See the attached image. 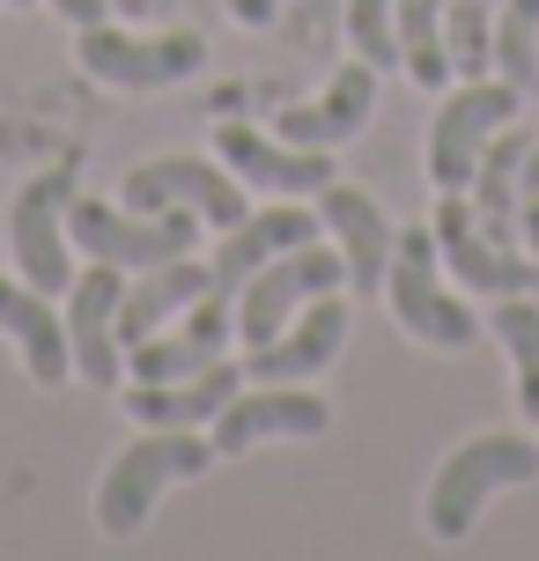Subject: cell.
Segmentation results:
<instances>
[{
  "mask_svg": "<svg viewBox=\"0 0 539 561\" xmlns=\"http://www.w3.org/2000/svg\"><path fill=\"white\" fill-rule=\"evenodd\" d=\"M74 193H82L74 170H37L23 193L8 199V259L45 296H59L74 280V266H67V207H74Z\"/></svg>",
  "mask_w": 539,
  "mask_h": 561,
  "instance_id": "52a82bcc",
  "label": "cell"
},
{
  "mask_svg": "<svg viewBox=\"0 0 539 561\" xmlns=\"http://www.w3.org/2000/svg\"><path fill=\"white\" fill-rule=\"evenodd\" d=\"M126 215H163V207H193L207 229H237L244 222V178L237 170H215L199 163V156H156L126 178V193H118Z\"/></svg>",
  "mask_w": 539,
  "mask_h": 561,
  "instance_id": "9c48e42d",
  "label": "cell"
},
{
  "mask_svg": "<svg viewBox=\"0 0 539 561\" xmlns=\"http://www.w3.org/2000/svg\"><path fill=\"white\" fill-rule=\"evenodd\" d=\"M118 296H126V266L96 259L89 274L67 280V347H74V377L112 392L126 363H118Z\"/></svg>",
  "mask_w": 539,
  "mask_h": 561,
  "instance_id": "7c38bea8",
  "label": "cell"
},
{
  "mask_svg": "<svg viewBox=\"0 0 539 561\" xmlns=\"http://www.w3.org/2000/svg\"><path fill=\"white\" fill-rule=\"evenodd\" d=\"M0 333L23 347V369L45 385V392H53V385H67L74 347H67V318L53 310V296H45V288L0 274Z\"/></svg>",
  "mask_w": 539,
  "mask_h": 561,
  "instance_id": "ac0fdd59",
  "label": "cell"
},
{
  "mask_svg": "<svg viewBox=\"0 0 539 561\" xmlns=\"http://www.w3.org/2000/svg\"><path fill=\"white\" fill-rule=\"evenodd\" d=\"M341 280H347L341 252L318 244V237H311V244H296V252H282V259H266V266L237 288V333H244V347H266V340L282 333L311 296L341 288Z\"/></svg>",
  "mask_w": 539,
  "mask_h": 561,
  "instance_id": "ba28073f",
  "label": "cell"
},
{
  "mask_svg": "<svg viewBox=\"0 0 539 561\" xmlns=\"http://www.w3.org/2000/svg\"><path fill=\"white\" fill-rule=\"evenodd\" d=\"M333 407L311 392V385H244L215 414V458H244L252 444H274V436H325Z\"/></svg>",
  "mask_w": 539,
  "mask_h": 561,
  "instance_id": "4fadbf2b",
  "label": "cell"
},
{
  "mask_svg": "<svg viewBox=\"0 0 539 561\" xmlns=\"http://www.w3.org/2000/svg\"><path fill=\"white\" fill-rule=\"evenodd\" d=\"M517 480H539V444L532 436H511V428H495V436H473V444H458L444 466H436V480H428V503H422V525L444 547H458V539L481 525V510L503 495V488H517Z\"/></svg>",
  "mask_w": 539,
  "mask_h": 561,
  "instance_id": "6da1fadb",
  "label": "cell"
},
{
  "mask_svg": "<svg viewBox=\"0 0 539 561\" xmlns=\"http://www.w3.org/2000/svg\"><path fill=\"white\" fill-rule=\"evenodd\" d=\"M369 112H377V67L355 53L347 67H333L325 96H311V104L274 118V134L296 140V148H341V140H355L369 126Z\"/></svg>",
  "mask_w": 539,
  "mask_h": 561,
  "instance_id": "2e32d148",
  "label": "cell"
},
{
  "mask_svg": "<svg viewBox=\"0 0 539 561\" xmlns=\"http://www.w3.org/2000/svg\"><path fill=\"white\" fill-rule=\"evenodd\" d=\"M525 112V89L517 82H466L458 96H444V112H436V126H428V178H436V193H466L473 185V170H481V148L511 118Z\"/></svg>",
  "mask_w": 539,
  "mask_h": 561,
  "instance_id": "8992f818",
  "label": "cell"
},
{
  "mask_svg": "<svg viewBox=\"0 0 539 561\" xmlns=\"http://www.w3.org/2000/svg\"><path fill=\"white\" fill-rule=\"evenodd\" d=\"M118 15H126V23H134V15H148V8H156V0H112Z\"/></svg>",
  "mask_w": 539,
  "mask_h": 561,
  "instance_id": "1f68e13d",
  "label": "cell"
},
{
  "mask_svg": "<svg viewBox=\"0 0 539 561\" xmlns=\"http://www.w3.org/2000/svg\"><path fill=\"white\" fill-rule=\"evenodd\" d=\"M74 59H82L89 82H104V89H171L207 67V45L193 30L141 37V30H118V23H89L74 30Z\"/></svg>",
  "mask_w": 539,
  "mask_h": 561,
  "instance_id": "277c9868",
  "label": "cell"
},
{
  "mask_svg": "<svg viewBox=\"0 0 539 561\" xmlns=\"http://www.w3.org/2000/svg\"><path fill=\"white\" fill-rule=\"evenodd\" d=\"M318 222L333 229V244H341V266H347V280L355 288H385V266H392V244H399V229L385 222V207L369 193H355V185H325L318 193Z\"/></svg>",
  "mask_w": 539,
  "mask_h": 561,
  "instance_id": "e0dca14e",
  "label": "cell"
},
{
  "mask_svg": "<svg viewBox=\"0 0 539 561\" xmlns=\"http://www.w3.org/2000/svg\"><path fill=\"white\" fill-rule=\"evenodd\" d=\"M341 15H347V0H296V37H303V53H325Z\"/></svg>",
  "mask_w": 539,
  "mask_h": 561,
  "instance_id": "83f0119b",
  "label": "cell"
},
{
  "mask_svg": "<svg viewBox=\"0 0 539 561\" xmlns=\"http://www.w3.org/2000/svg\"><path fill=\"white\" fill-rule=\"evenodd\" d=\"M8 8H30V0H8Z\"/></svg>",
  "mask_w": 539,
  "mask_h": 561,
  "instance_id": "d6a6232c",
  "label": "cell"
},
{
  "mask_svg": "<svg viewBox=\"0 0 539 561\" xmlns=\"http://www.w3.org/2000/svg\"><path fill=\"white\" fill-rule=\"evenodd\" d=\"M341 340H347V304L325 288L266 347H244V385H311L318 369L341 355Z\"/></svg>",
  "mask_w": 539,
  "mask_h": 561,
  "instance_id": "5bb4252c",
  "label": "cell"
},
{
  "mask_svg": "<svg viewBox=\"0 0 539 561\" xmlns=\"http://www.w3.org/2000/svg\"><path fill=\"white\" fill-rule=\"evenodd\" d=\"M347 45L385 75V67H399V0H347Z\"/></svg>",
  "mask_w": 539,
  "mask_h": 561,
  "instance_id": "4316f807",
  "label": "cell"
},
{
  "mask_svg": "<svg viewBox=\"0 0 539 561\" xmlns=\"http://www.w3.org/2000/svg\"><path fill=\"white\" fill-rule=\"evenodd\" d=\"M207 466H215V444L199 428H148L141 444H126L112 458V473L96 488V525L112 539H134L148 525V510L163 503V488L207 473Z\"/></svg>",
  "mask_w": 539,
  "mask_h": 561,
  "instance_id": "7a4b0ae2",
  "label": "cell"
},
{
  "mask_svg": "<svg viewBox=\"0 0 539 561\" xmlns=\"http://www.w3.org/2000/svg\"><path fill=\"white\" fill-rule=\"evenodd\" d=\"M222 8H229V23H244V30H266L274 15H282L274 0H222Z\"/></svg>",
  "mask_w": 539,
  "mask_h": 561,
  "instance_id": "4dcf8cb0",
  "label": "cell"
},
{
  "mask_svg": "<svg viewBox=\"0 0 539 561\" xmlns=\"http://www.w3.org/2000/svg\"><path fill=\"white\" fill-rule=\"evenodd\" d=\"M525 148H532V134L525 126H503V134L481 148V170H473V222L495 237V244H517L525 237V222H517V178H525Z\"/></svg>",
  "mask_w": 539,
  "mask_h": 561,
  "instance_id": "7402d4cb",
  "label": "cell"
},
{
  "mask_svg": "<svg viewBox=\"0 0 539 561\" xmlns=\"http://www.w3.org/2000/svg\"><path fill=\"white\" fill-rule=\"evenodd\" d=\"M495 15H503V0H451V8H444V45H451V75L481 82L488 67H495Z\"/></svg>",
  "mask_w": 539,
  "mask_h": 561,
  "instance_id": "d4e9b609",
  "label": "cell"
},
{
  "mask_svg": "<svg viewBox=\"0 0 539 561\" xmlns=\"http://www.w3.org/2000/svg\"><path fill=\"white\" fill-rule=\"evenodd\" d=\"M207 259H163V266H148V274L126 280V296H118V347H134V340H148L163 318H177L185 304H199L207 296Z\"/></svg>",
  "mask_w": 539,
  "mask_h": 561,
  "instance_id": "44dd1931",
  "label": "cell"
},
{
  "mask_svg": "<svg viewBox=\"0 0 539 561\" xmlns=\"http://www.w3.org/2000/svg\"><path fill=\"white\" fill-rule=\"evenodd\" d=\"M517 222H525V244H532V259H539V134H532V148H525V178H517Z\"/></svg>",
  "mask_w": 539,
  "mask_h": 561,
  "instance_id": "f1b7e54d",
  "label": "cell"
},
{
  "mask_svg": "<svg viewBox=\"0 0 539 561\" xmlns=\"http://www.w3.org/2000/svg\"><path fill=\"white\" fill-rule=\"evenodd\" d=\"M229 333H237V288L207 280V296L185 304V325H156L148 340H134V385H177V377H199L229 355Z\"/></svg>",
  "mask_w": 539,
  "mask_h": 561,
  "instance_id": "30bf717a",
  "label": "cell"
},
{
  "mask_svg": "<svg viewBox=\"0 0 539 561\" xmlns=\"http://www.w3.org/2000/svg\"><path fill=\"white\" fill-rule=\"evenodd\" d=\"M444 8H451V0H399V67L414 75V89H444L451 82Z\"/></svg>",
  "mask_w": 539,
  "mask_h": 561,
  "instance_id": "603a6c76",
  "label": "cell"
},
{
  "mask_svg": "<svg viewBox=\"0 0 539 561\" xmlns=\"http://www.w3.org/2000/svg\"><path fill=\"white\" fill-rule=\"evenodd\" d=\"M436 259L451 266L466 288H481V296H517V288H532V259H517L511 244H495L481 222H473V199L466 193H444L436 199Z\"/></svg>",
  "mask_w": 539,
  "mask_h": 561,
  "instance_id": "9a60e30c",
  "label": "cell"
},
{
  "mask_svg": "<svg viewBox=\"0 0 539 561\" xmlns=\"http://www.w3.org/2000/svg\"><path fill=\"white\" fill-rule=\"evenodd\" d=\"M67 237L82 244L89 259H112L126 274H148L163 259H185L199 244V215L193 207H163V215H126V207H104V199H82L67 207Z\"/></svg>",
  "mask_w": 539,
  "mask_h": 561,
  "instance_id": "5b68a950",
  "label": "cell"
},
{
  "mask_svg": "<svg viewBox=\"0 0 539 561\" xmlns=\"http://www.w3.org/2000/svg\"><path fill=\"white\" fill-rule=\"evenodd\" d=\"M244 392V363H215L199 377H177V385H126V414L148 421V428H207L229 399Z\"/></svg>",
  "mask_w": 539,
  "mask_h": 561,
  "instance_id": "d6986e66",
  "label": "cell"
},
{
  "mask_svg": "<svg viewBox=\"0 0 539 561\" xmlns=\"http://www.w3.org/2000/svg\"><path fill=\"white\" fill-rule=\"evenodd\" d=\"M495 75L517 89L539 82V0H503V15H495Z\"/></svg>",
  "mask_w": 539,
  "mask_h": 561,
  "instance_id": "484cf974",
  "label": "cell"
},
{
  "mask_svg": "<svg viewBox=\"0 0 539 561\" xmlns=\"http://www.w3.org/2000/svg\"><path fill=\"white\" fill-rule=\"evenodd\" d=\"M215 156H222L244 185H259V193L274 199H318L341 170H333V148H296V140H274L259 134V126H215Z\"/></svg>",
  "mask_w": 539,
  "mask_h": 561,
  "instance_id": "8fae6325",
  "label": "cell"
},
{
  "mask_svg": "<svg viewBox=\"0 0 539 561\" xmlns=\"http://www.w3.org/2000/svg\"><path fill=\"white\" fill-rule=\"evenodd\" d=\"M488 333L511 347V363H517V407L539 421V304L503 296V304L488 310Z\"/></svg>",
  "mask_w": 539,
  "mask_h": 561,
  "instance_id": "cb8c5ba5",
  "label": "cell"
},
{
  "mask_svg": "<svg viewBox=\"0 0 539 561\" xmlns=\"http://www.w3.org/2000/svg\"><path fill=\"white\" fill-rule=\"evenodd\" d=\"M325 222H311L296 199H282V207H266V215H244V222L222 237V252L207 259V274L222 280V288H244V280L266 266V259H282V252H296V244H311Z\"/></svg>",
  "mask_w": 539,
  "mask_h": 561,
  "instance_id": "ffe728a7",
  "label": "cell"
},
{
  "mask_svg": "<svg viewBox=\"0 0 539 561\" xmlns=\"http://www.w3.org/2000/svg\"><path fill=\"white\" fill-rule=\"evenodd\" d=\"M385 296H392L399 333L436 347V355H458V347H473V333H481V310L458 304L451 288L436 280V229H399L392 266H385Z\"/></svg>",
  "mask_w": 539,
  "mask_h": 561,
  "instance_id": "3957f363",
  "label": "cell"
},
{
  "mask_svg": "<svg viewBox=\"0 0 539 561\" xmlns=\"http://www.w3.org/2000/svg\"><path fill=\"white\" fill-rule=\"evenodd\" d=\"M53 15L67 30H89V23H112V0H53Z\"/></svg>",
  "mask_w": 539,
  "mask_h": 561,
  "instance_id": "f546056e",
  "label": "cell"
}]
</instances>
